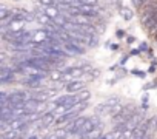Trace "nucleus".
<instances>
[{
  "label": "nucleus",
  "instance_id": "a211bd4d",
  "mask_svg": "<svg viewBox=\"0 0 157 139\" xmlns=\"http://www.w3.org/2000/svg\"><path fill=\"white\" fill-rule=\"evenodd\" d=\"M42 139H49V137H42Z\"/></svg>",
  "mask_w": 157,
  "mask_h": 139
},
{
  "label": "nucleus",
  "instance_id": "7ed1b4c3",
  "mask_svg": "<svg viewBox=\"0 0 157 139\" xmlns=\"http://www.w3.org/2000/svg\"><path fill=\"white\" fill-rule=\"evenodd\" d=\"M86 119H88V117H85V116H78L77 119H74L72 122H69L65 130L68 131V134H77L78 130H80V128L83 127V124L86 122Z\"/></svg>",
  "mask_w": 157,
  "mask_h": 139
},
{
  "label": "nucleus",
  "instance_id": "20e7f679",
  "mask_svg": "<svg viewBox=\"0 0 157 139\" xmlns=\"http://www.w3.org/2000/svg\"><path fill=\"white\" fill-rule=\"evenodd\" d=\"M56 93H57L56 88H45V90H39V91L33 93V97L40 101V102H46V101L52 99L56 96Z\"/></svg>",
  "mask_w": 157,
  "mask_h": 139
},
{
  "label": "nucleus",
  "instance_id": "f257e3e1",
  "mask_svg": "<svg viewBox=\"0 0 157 139\" xmlns=\"http://www.w3.org/2000/svg\"><path fill=\"white\" fill-rule=\"evenodd\" d=\"M97 125H99V117L97 116H93V117H88L86 119V122L83 124V127L78 130V133H77V136H90V134H93L94 131H96V128H97Z\"/></svg>",
  "mask_w": 157,
  "mask_h": 139
},
{
  "label": "nucleus",
  "instance_id": "dca6fc26",
  "mask_svg": "<svg viewBox=\"0 0 157 139\" xmlns=\"http://www.w3.org/2000/svg\"><path fill=\"white\" fill-rule=\"evenodd\" d=\"M117 36H119V37H123V36H125V31L119 30V31H117Z\"/></svg>",
  "mask_w": 157,
  "mask_h": 139
},
{
  "label": "nucleus",
  "instance_id": "1a4fd4ad",
  "mask_svg": "<svg viewBox=\"0 0 157 139\" xmlns=\"http://www.w3.org/2000/svg\"><path fill=\"white\" fill-rule=\"evenodd\" d=\"M48 17H51L52 20H56L59 16H60V11H59V8L57 6H49V8H45V11H43Z\"/></svg>",
  "mask_w": 157,
  "mask_h": 139
},
{
  "label": "nucleus",
  "instance_id": "f03ea898",
  "mask_svg": "<svg viewBox=\"0 0 157 139\" xmlns=\"http://www.w3.org/2000/svg\"><path fill=\"white\" fill-rule=\"evenodd\" d=\"M25 108L29 111V113H42L45 108H46V102H40V101H37V99H29V101H26L25 102Z\"/></svg>",
  "mask_w": 157,
  "mask_h": 139
},
{
  "label": "nucleus",
  "instance_id": "2eb2a0df",
  "mask_svg": "<svg viewBox=\"0 0 157 139\" xmlns=\"http://www.w3.org/2000/svg\"><path fill=\"white\" fill-rule=\"evenodd\" d=\"M148 2V0H132V5L136 6V8H140L142 5H145Z\"/></svg>",
  "mask_w": 157,
  "mask_h": 139
},
{
  "label": "nucleus",
  "instance_id": "39448f33",
  "mask_svg": "<svg viewBox=\"0 0 157 139\" xmlns=\"http://www.w3.org/2000/svg\"><path fill=\"white\" fill-rule=\"evenodd\" d=\"M14 70L13 68H8L6 65H2L0 68V84L2 85H6L10 82H14Z\"/></svg>",
  "mask_w": 157,
  "mask_h": 139
},
{
  "label": "nucleus",
  "instance_id": "6e6552de",
  "mask_svg": "<svg viewBox=\"0 0 157 139\" xmlns=\"http://www.w3.org/2000/svg\"><path fill=\"white\" fill-rule=\"evenodd\" d=\"M94 113H96V116H99V117L109 116V114H111V108H109V107H108L105 102H102V104L96 105V108H94Z\"/></svg>",
  "mask_w": 157,
  "mask_h": 139
},
{
  "label": "nucleus",
  "instance_id": "9b49d317",
  "mask_svg": "<svg viewBox=\"0 0 157 139\" xmlns=\"http://www.w3.org/2000/svg\"><path fill=\"white\" fill-rule=\"evenodd\" d=\"M120 16L123 17V20H132L134 13H132V10H129V8H126V6H122V8H120Z\"/></svg>",
  "mask_w": 157,
  "mask_h": 139
},
{
  "label": "nucleus",
  "instance_id": "9d476101",
  "mask_svg": "<svg viewBox=\"0 0 157 139\" xmlns=\"http://www.w3.org/2000/svg\"><path fill=\"white\" fill-rule=\"evenodd\" d=\"M157 131V116H152L148 119V134H152Z\"/></svg>",
  "mask_w": 157,
  "mask_h": 139
},
{
  "label": "nucleus",
  "instance_id": "4468645a",
  "mask_svg": "<svg viewBox=\"0 0 157 139\" xmlns=\"http://www.w3.org/2000/svg\"><path fill=\"white\" fill-rule=\"evenodd\" d=\"M39 3L42 5V6H45V8H49V6H54V0H39Z\"/></svg>",
  "mask_w": 157,
  "mask_h": 139
},
{
  "label": "nucleus",
  "instance_id": "f3484780",
  "mask_svg": "<svg viewBox=\"0 0 157 139\" xmlns=\"http://www.w3.org/2000/svg\"><path fill=\"white\" fill-rule=\"evenodd\" d=\"M26 139H39L37 136H29V137H26Z\"/></svg>",
  "mask_w": 157,
  "mask_h": 139
},
{
  "label": "nucleus",
  "instance_id": "f8f14e48",
  "mask_svg": "<svg viewBox=\"0 0 157 139\" xmlns=\"http://www.w3.org/2000/svg\"><path fill=\"white\" fill-rule=\"evenodd\" d=\"M13 11H10L6 6H0V20H5L8 17H11Z\"/></svg>",
  "mask_w": 157,
  "mask_h": 139
},
{
  "label": "nucleus",
  "instance_id": "423d86ee",
  "mask_svg": "<svg viewBox=\"0 0 157 139\" xmlns=\"http://www.w3.org/2000/svg\"><path fill=\"white\" fill-rule=\"evenodd\" d=\"M57 121V114L54 113V111H48V113H45V114H42V117L39 119V127H42V128H45V127H49L51 124H54Z\"/></svg>",
  "mask_w": 157,
  "mask_h": 139
},
{
  "label": "nucleus",
  "instance_id": "ddd939ff",
  "mask_svg": "<svg viewBox=\"0 0 157 139\" xmlns=\"http://www.w3.org/2000/svg\"><path fill=\"white\" fill-rule=\"evenodd\" d=\"M77 5H90V6H96L97 0H75Z\"/></svg>",
  "mask_w": 157,
  "mask_h": 139
},
{
  "label": "nucleus",
  "instance_id": "0eeeda50",
  "mask_svg": "<svg viewBox=\"0 0 157 139\" xmlns=\"http://www.w3.org/2000/svg\"><path fill=\"white\" fill-rule=\"evenodd\" d=\"M65 88H66L68 93H74V94H75L77 91H83V88H85V82H82V81H72V82L66 84Z\"/></svg>",
  "mask_w": 157,
  "mask_h": 139
}]
</instances>
